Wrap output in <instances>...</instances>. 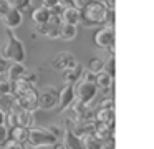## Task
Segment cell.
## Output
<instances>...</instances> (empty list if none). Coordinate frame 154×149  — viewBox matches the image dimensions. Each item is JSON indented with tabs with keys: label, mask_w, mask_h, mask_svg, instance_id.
Returning a JSON list of instances; mask_svg holds the SVG:
<instances>
[{
	"label": "cell",
	"mask_w": 154,
	"mask_h": 149,
	"mask_svg": "<svg viewBox=\"0 0 154 149\" xmlns=\"http://www.w3.org/2000/svg\"><path fill=\"white\" fill-rule=\"evenodd\" d=\"M113 2L111 0H98V2L88 3L83 8H80L81 12V22L85 26H103L106 23V13L108 8H113Z\"/></svg>",
	"instance_id": "obj_1"
},
{
	"label": "cell",
	"mask_w": 154,
	"mask_h": 149,
	"mask_svg": "<svg viewBox=\"0 0 154 149\" xmlns=\"http://www.w3.org/2000/svg\"><path fill=\"white\" fill-rule=\"evenodd\" d=\"M5 36H7V43L2 48V56L7 58L10 63H25L27 50H25L23 42L10 28H5Z\"/></svg>",
	"instance_id": "obj_2"
},
{
	"label": "cell",
	"mask_w": 154,
	"mask_h": 149,
	"mask_svg": "<svg viewBox=\"0 0 154 149\" xmlns=\"http://www.w3.org/2000/svg\"><path fill=\"white\" fill-rule=\"evenodd\" d=\"M58 141V138L55 134H51L48 131V128H38V126H32L28 128V139L27 142L32 147L38 149V147H48L53 146Z\"/></svg>",
	"instance_id": "obj_3"
},
{
	"label": "cell",
	"mask_w": 154,
	"mask_h": 149,
	"mask_svg": "<svg viewBox=\"0 0 154 149\" xmlns=\"http://www.w3.org/2000/svg\"><path fill=\"white\" fill-rule=\"evenodd\" d=\"M98 95V86L91 79L81 78L75 86V99L81 104H90Z\"/></svg>",
	"instance_id": "obj_4"
},
{
	"label": "cell",
	"mask_w": 154,
	"mask_h": 149,
	"mask_svg": "<svg viewBox=\"0 0 154 149\" xmlns=\"http://www.w3.org/2000/svg\"><path fill=\"white\" fill-rule=\"evenodd\" d=\"M58 106V89L53 86H47L38 93V108L53 109Z\"/></svg>",
	"instance_id": "obj_5"
},
{
	"label": "cell",
	"mask_w": 154,
	"mask_h": 149,
	"mask_svg": "<svg viewBox=\"0 0 154 149\" xmlns=\"http://www.w3.org/2000/svg\"><path fill=\"white\" fill-rule=\"evenodd\" d=\"M93 40L98 48L108 50L111 45H114V28L113 26H108V25H103L100 30H96Z\"/></svg>",
	"instance_id": "obj_6"
},
{
	"label": "cell",
	"mask_w": 154,
	"mask_h": 149,
	"mask_svg": "<svg viewBox=\"0 0 154 149\" xmlns=\"http://www.w3.org/2000/svg\"><path fill=\"white\" fill-rule=\"evenodd\" d=\"M15 98H17L18 106H22V108L27 109V111L33 113L35 109H38V91L35 89V86H32L30 89H27L25 93L15 96Z\"/></svg>",
	"instance_id": "obj_7"
},
{
	"label": "cell",
	"mask_w": 154,
	"mask_h": 149,
	"mask_svg": "<svg viewBox=\"0 0 154 149\" xmlns=\"http://www.w3.org/2000/svg\"><path fill=\"white\" fill-rule=\"evenodd\" d=\"M76 58H75L73 53L70 51H60L53 60H51V68L57 70V71H65L68 68H73L76 65Z\"/></svg>",
	"instance_id": "obj_8"
},
{
	"label": "cell",
	"mask_w": 154,
	"mask_h": 149,
	"mask_svg": "<svg viewBox=\"0 0 154 149\" xmlns=\"http://www.w3.org/2000/svg\"><path fill=\"white\" fill-rule=\"evenodd\" d=\"M73 103H75V85L65 83L63 88L58 89V106H60V111L68 109Z\"/></svg>",
	"instance_id": "obj_9"
},
{
	"label": "cell",
	"mask_w": 154,
	"mask_h": 149,
	"mask_svg": "<svg viewBox=\"0 0 154 149\" xmlns=\"http://www.w3.org/2000/svg\"><path fill=\"white\" fill-rule=\"evenodd\" d=\"M60 20H61V23H68V25H76L78 26L81 22L80 8H76V7H73V5L63 7V10H61V13H60Z\"/></svg>",
	"instance_id": "obj_10"
},
{
	"label": "cell",
	"mask_w": 154,
	"mask_h": 149,
	"mask_svg": "<svg viewBox=\"0 0 154 149\" xmlns=\"http://www.w3.org/2000/svg\"><path fill=\"white\" fill-rule=\"evenodd\" d=\"M2 22H4V25L7 26V28L15 30V28H18V26L22 25V22H23V13H22L20 10L10 7V10H8L7 15L2 18Z\"/></svg>",
	"instance_id": "obj_11"
},
{
	"label": "cell",
	"mask_w": 154,
	"mask_h": 149,
	"mask_svg": "<svg viewBox=\"0 0 154 149\" xmlns=\"http://www.w3.org/2000/svg\"><path fill=\"white\" fill-rule=\"evenodd\" d=\"M93 134L100 139L101 142H106L114 139V126L109 124H103V123H96L94 121V129H93Z\"/></svg>",
	"instance_id": "obj_12"
},
{
	"label": "cell",
	"mask_w": 154,
	"mask_h": 149,
	"mask_svg": "<svg viewBox=\"0 0 154 149\" xmlns=\"http://www.w3.org/2000/svg\"><path fill=\"white\" fill-rule=\"evenodd\" d=\"M83 70H85V66L80 65V63H76L73 68H68V70H65V71H61V76H63L65 83H68V85H76L81 79Z\"/></svg>",
	"instance_id": "obj_13"
},
{
	"label": "cell",
	"mask_w": 154,
	"mask_h": 149,
	"mask_svg": "<svg viewBox=\"0 0 154 149\" xmlns=\"http://www.w3.org/2000/svg\"><path fill=\"white\" fill-rule=\"evenodd\" d=\"M30 18L32 22L35 23V25H45V23H48V20L51 18V12L48 8H45V7H37V8L32 10L30 13Z\"/></svg>",
	"instance_id": "obj_14"
},
{
	"label": "cell",
	"mask_w": 154,
	"mask_h": 149,
	"mask_svg": "<svg viewBox=\"0 0 154 149\" xmlns=\"http://www.w3.org/2000/svg\"><path fill=\"white\" fill-rule=\"evenodd\" d=\"M61 142L65 144V149H83L80 136L73 134V132L68 131V129H65L63 134H61Z\"/></svg>",
	"instance_id": "obj_15"
},
{
	"label": "cell",
	"mask_w": 154,
	"mask_h": 149,
	"mask_svg": "<svg viewBox=\"0 0 154 149\" xmlns=\"http://www.w3.org/2000/svg\"><path fill=\"white\" fill-rule=\"evenodd\" d=\"M94 121H96V123H103V124L114 126V109L100 108L96 113H94Z\"/></svg>",
	"instance_id": "obj_16"
},
{
	"label": "cell",
	"mask_w": 154,
	"mask_h": 149,
	"mask_svg": "<svg viewBox=\"0 0 154 149\" xmlns=\"http://www.w3.org/2000/svg\"><path fill=\"white\" fill-rule=\"evenodd\" d=\"M78 35V28L76 25H68V23H61L60 25V36L58 38L63 40V42H71L75 40Z\"/></svg>",
	"instance_id": "obj_17"
},
{
	"label": "cell",
	"mask_w": 154,
	"mask_h": 149,
	"mask_svg": "<svg viewBox=\"0 0 154 149\" xmlns=\"http://www.w3.org/2000/svg\"><path fill=\"white\" fill-rule=\"evenodd\" d=\"M25 73H27V68H25L23 63H10V66H8V81H15V79L18 78H23Z\"/></svg>",
	"instance_id": "obj_18"
},
{
	"label": "cell",
	"mask_w": 154,
	"mask_h": 149,
	"mask_svg": "<svg viewBox=\"0 0 154 149\" xmlns=\"http://www.w3.org/2000/svg\"><path fill=\"white\" fill-rule=\"evenodd\" d=\"M113 76H109L108 73L100 71L94 75V85L98 86V89H111L113 88Z\"/></svg>",
	"instance_id": "obj_19"
},
{
	"label": "cell",
	"mask_w": 154,
	"mask_h": 149,
	"mask_svg": "<svg viewBox=\"0 0 154 149\" xmlns=\"http://www.w3.org/2000/svg\"><path fill=\"white\" fill-rule=\"evenodd\" d=\"M80 139H81L83 149H101V146H103V142H101L93 132H86V134H83Z\"/></svg>",
	"instance_id": "obj_20"
},
{
	"label": "cell",
	"mask_w": 154,
	"mask_h": 149,
	"mask_svg": "<svg viewBox=\"0 0 154 149\" xmlns=\"http://www.w3.org/2000/svg\"><path fill=\"white\" fill-rule=\"evenodd\" d=\"M8 134H10V139L25 144L27 139H28V128H23V126H12Z\"/></svg>",
	"instance_id": "obj_21"
},
{
	"label": "cell",
	"mask_w": 154,
	"mask_h": 149,
	"mask_svg": "<svg viewBox=\"0 0 154 149\" xmlns=\"http://www.w3.org/2000/svg\"><path fill=\"white\" fill-rule=\"evenodd\" d=\"M15 104H17V98H15L12 93L0 96V111H4L5 114H7V113H10L12 109H14Z\"/></svg>",
	"instance_id": "obj_22"
},
{
	"label": "cell",
	"mask_w": 154,
	"mask_h": 149,
	"mask_svg": "<svg viewBox=\"0 0 154 149\" xmlns=\"http://www.w3.org/2000/svg\"><path fill=\"white\" fill-rule=\"evenodd\" d=\"M30 88H32V85L25 78H18V79H15V81H12V95L14 96L22 95V93H25Z\"/></svg>",
	"instance_id": "obj_23"
},
{
	"label": "cell",
	"mask_w": 154,
	"mask_h": 149,
	"mask_svg": "<svg viewBox=\"0 0 154 149\" xmlns=\"http://www.w3.org/2000/svg\"><path fill=\"white\" fill-rule=\"evenodd\" d=\"M103 66H104V60H101L100 56H93V58H90V61H88L85 70L93 73V75H96V73L103 71Z\"/></svg>",
	"instance_id": "obj_24"
},
{
	"label": "cell",
	"mask_w": 154,
	"mask_h": 149,
	"mask_svg": "<svg viewBox=\"0 0 154 149\" xmlns=\"http://www.w3.org/2000/svg\"><path fill=\"white\" fill-rule=\"evenodd\" d=\"M7 2L10 3V7L20 10L22 13L28 12V10L32 8V0H7Z\"/></svg>",
	"instance_id": "obj_25"
},
{
	"label": "cell",
	"mask_w": 154,
	"mask_h": 149,
	"mask_svg": "<svg viewBox=\"0 0 154 149\" xmlns=\"http://www.w3.org/2000/svg\"><path fill=\"white\" fill-rule=\"evenodd\" d=\"M114 55H109V58L104 61V66H103V71L104 73H108L109 76H113L114 78V73H116V68H114Z\"/></svg>",
	"instance_id": "obj_26"
},
{
	"label": "cell",
	"mask_w": 154,
	"mask_h": 149,
	"mask_svg": "<svg viewBox=\"0 0 154 149\" xmlns=\"http://www.w3.org/2000/svg\"><path fill=\"white\" fill-rule=\"evenodd\" d=\"M2 149H27V147H25V144H22V142H17V141H14V139H7V141L2 144Z\"/></svg>",
	"instance_id": "obj_27"
},
{
	"label": "cell",
	"mask_w": 154,
	"mask_h": 149,
	"mask_svg": "<svg viewBox=\"0 0 154 149\" xmlns=\"http://www.w3.org/2000/svg\"><path fill=\"white\" fill-rule=\"evenodd\" d=\"M12 93V81L8 79H0V96Z\"/></svg>",
	"instance_id": "obj_28"
},
{
	"label": "cell",
	"mask_w": 154,
	"mask_h": 149,
	"mask_svg": "<svg viewBox=\"0 0 154 149\" xmlns=\"http://www.w3.org/2000/svg\"><path fill=\"white\" fill-rule=\"evenodd\" d=\"M8 66H10V61H8L7 58H4V56H0V76H2V75H7Z\"/></svg>",
	"instance_id": "obj_29"
},
{
	"label": "cell",
	"mask_w": 154,
	"mask_h": 149,
	"mask_svg": "<svg viewBox=\"0 0 154 149\" xmlns=\"http://www.w3.org/2000/svg\"><path fill=\"white\" fill-rule=\"evenodd\" d=\"M10 10V3L7 0H0V20L7 15V12Z\"/></svg>",
	"instance_id": "obj_30"
},
{
	"label": "cell",
	"mask_w": 154,
	"mask_h": 149,
	"mask_svg": "<svg viewBox=\"0 0 154 149\" xmlns=\"http://www.w3.org/2000/svg\"><path fill=\"white\" fill-rule=\"evenodd\" d=\"M23 78L27 79V81L30 83L32 86H35V85L38 83V75H37V73H30V71H27V73H25Z\"/></svg>",
	"instance_id": "obj_31"
},
{
	"label": "cell",
	"mask_w": 154,
	"mask_h": 149,
	"mask_svg": "<svg viewBox=\"0 0 154 149\" xmlns=\"http://www.w3.org/2000/svg\"><path fill=\"white\" fill-rule=\"evenodd\" d=\"M58 5H60V0H42V7H45L48 10H53Z\"/></svg>",
	"instance_id": "obj_32"
},
{
	"label": "cell",
	"mask_w": 154,
	"mask_h": 149,
	"mask_svg": "<svg viewBox=\"0 0 154 149\" xmlns=\"http://www.w3.org/2000/svg\"><path fill=\"white\" fill-rule=\"evenodd\" d=\"M100 108H104V109H114V99L113 98H106L100 103Z\"/></svg>",
	"instance_id": "obj_33"
},
{
	"label": "cell",
	"mask_w": 154,
	"mask_h": 149,
	"mask_svg": "<svg viewBox=\"0 0 154 149\" xmlns=\"http://www.w3.org/2000/svg\"><path fill=\"white\" fill-rule=\"evenodd\" d=\"M93 2H98V0H71V5L76 7V8H83L85 5H88V3H93Z\"/></svg>",
	"instance_id": "obj_34"
},
{
	"label": "cell",
	"mask_w": 154,
	"mask_h": 149,
	"mask_svg": "<svg viewBox=\"0 0 154 149\" xmlns=\"http://www.w3.org/2000/svg\"><path fill=\"white\" fill-rule=\"evenodd\" d=\"M8 139V132H7V128L5 124H0V146L4 144L5 141Z\"/></svg>",
	"instance_id": "obj_35"
},
{
	"label": "cell",
	"mask_w": 154,
	"mask_h": 149,
	"mask_svg": "<svg viewBox=\"0 0 154 149\" xmlns=\"http://www.w3.org/2000/svg\"><path fill=\"white\" fill-rule=\"evenodd\" d=\"M48 131H50L51 134H55L58 139H61V128H58V126H50V128H48Z\"/></svg>",
	"instance_id": "obj_36"
},
{
	"label": "cell",
	"mask_w": 154,
	"mask_h": 149,
	"mask_svg": "<svg viewBox=\"0 0 154 149\" xmlns=\"http://www.w3.org/2000/svg\"><path fill=\"white\" fill-rule=\"evenodd\" d=\"M101 149H114V139H111V141H106V142H103V146H101Z\"/></svg>",
	"instance_id": "obj_37"
},
{
	"label": "cell",
	"mask_w": 154,
	"mask_h": 149,
	"mask_svg": "<svg viewBox=\"0 0 154 149\" xmlns=\"http://www.w3.org/2000/svg\"><path fill=\"white\" fill-rule=\"evenodd\" d=\"M53 147H55V149H65V144H63V142L60 141V139H58V141H57V142H55V144H53Z\"/></svg>",
	"instance_id": "obj_38"
},
{
	"label": "cell",
	"mask_w": 154,
	"mask_h": 149,
	"mask_svg": "<svg viewBox=\"0 0 154 149\" xmlns=\"http://www.w3.org/2000/svg\"><path fill=\"white\" fill-rule=\"evenodd\" d=\"M5 119H7V114L4 111H0V124H5Z\"/></svg>",
	"instance_id": "obj_39"
},
{
	"label": "cell",
	"mask_w": 154,
	"mask_h": 149,
	"mask_svg": "<svg viewBox=\"0 0 154 149\" xmlns=\"http://www.w3.org/2000/svg\"><path fill=\"white\" fill-rule=\"evenodd\" d=\"M60 5H61V7H66V5H71V0H60Z\"/></svg>",
	"instance_id": "obj_40"
}]
</instances>
